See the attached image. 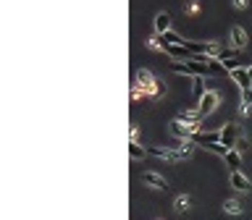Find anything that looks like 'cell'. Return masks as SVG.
I'll list each match as a JSON object with an SVG mask.
<instances>
[{
  "instance_id": "603a6c76",
  "label": "cell",
  "mask_w": 252,
  "mask_h": 220,
  "mask_svg": "<svg viewBox=\"0 0 252 220\" xmlns=\"http://www.w3.org/2000/svg\"><path fill=\"white\" fill-rule=\"evenodd\" d=\"M231 3H234V8H239V11L247 8V0H231Z\"/></svg>"
},
{
  "instance_id": "8992f818",
  "label": "cell",
  "mask_w": 252,
  "mask_h": 220,
  "mask_svg": "<svg viewBox=\"0 0 252 220\" xmlns=\"http://www.w3.org/2000/svg\"><path fill=\"white\" fill-rule=\"evenodd\" d=\"M229 37H231V40H229V47H231V50H236V53H239V50L247 47V40H250V37H247V31H244V27L234 24V27L229 29Z\"/></svg>"
},
{
  "instance_id": "484cf974",
  "label": "cell",
  "mask_w": 252,
  "mask_h": 220,
  "mask_svg": "<svg viewBox=\"0 0 252 220\" xmlns=\"http://www.w3.org/2000/svg\"><path fill=\"white\" fill-rule=\"evenodd\" d=\"M250 76H252V66H250Z\"/></svg>"
},
{
  "instance_id": "d4e9b609",
  "label": "cell",
  "mask_w": 252,
  "mask_h": 220,
  "mask_svg": "<svg viewBox=\"0 0 252 220\" xmlns=\"http://www.w3.org/2000/svg\"><path fill=\"white\" fill-rule=\"evenodd\" d=\"M250 110H252V108H250V105H244V102H242V105H239V113H242V115H247Z\"/></svg>"
},
{
  "instance_id": "5b68a950",
  "label": "cell",
  "mask_w": 252,
  "mask_h": 220,
  "mask_svg": "<svg viewBox=\"0 0 252 220\" xmlns=\"http://www.w3.org/2000/svg\"><path fill=\"white\" fill-rule=\"evenodd\" d=\"M221 144L226 150H236L239 144V124H226L221 128Z\"/></svg>"
},
{
  "instance_id": "ac0fdd59",
  "label": "cell",
  "mask_w": 252,
  "mask_h": 220,
  "mask_svg": "<svg viewBox=\"0 0 252 220\" xmlns=\"http://www.w3.org/2000/svg\"><path fill=\"white\" fill-rule=\"evenodd\" d=\"M147 45H150L152 50H166V40H163V34H155L147 40Z\"/></svg>"
},
{
  "instance_id": "7c38bea8",
  "label": "cell",
  "mask_w": 252,
  "mask_h": 220,
  "mask_svg": "<svg viewBox=\"0 0 252 220\" xmlns=\"http://www.w3.org/2000/svg\"><path fill=\"white\" fill-rule=\"evenodd\" d=\"M171 31V14H158L155 16V34H166Z\"/></svg>"
},
{
  "instance_id": "cb8c5ba5",
  "label": "cell",
  "mask_w": 252,
  "mask_h": 220,
  "mask_svg": "<svg viewBox=\"0 0 252 220\" xmlns=\"http://www.w3.org/2000/svg\"><path fill=\"white\" fill-rule=\"evenodd\" d=\"M132 141H137V144H139V128L137 126H132Z\"/></svg>"
},
{
  "instance_id": "44dd1931",
  "label": "cell",
  "mask_w": 252,
  "mask_h": 220,
  "mask_svg": "<svg viewBox=\"0 0 252 220\" xmlns=\"http://www.w3.org/2000/svg\"><path fill=\"white\" fill-rule=\"evenodd\" d=\"M132 100H134V102H142V100H150V97H147L145 92H142V89L137 87V84H132Z\"/></svg>"
},
{
  "instance_id": "d6986e66",
  "label": "cell",
  "mask_w": 252,
  "mask_h": 220,
  "mask_svg": "<svg viewBox=\"0 0 252 220\" xmlns=\"http://www.w3.org/2000/svg\"><path fill=\"white\" fill-rule=\"evenodd\" d=\"M184 14L197 16L200 14V0H186V3H184Z\"/></svg>"
},
{
  "instance_id": "277c9868",
  "label": "cell",
  "mask_w": 252,
  "mask_h": 220,
  "mask_svg": "<svg viewBox=\"0 0 252 220\" xmlns=\"http://www.w3.org/2000/svg\"><path fill=\"white\" fill-rule=\"evenodd\" d=\"M147 155H152V157H160V160H171V163L186 160L184 152H176V150H171V147H155V144L147 147Z\"/></svg>"
},
{
  "instance_id": "3957f363",
  "label": "cell",
  "mask_w": 252,
  "mask_h": 220,
  "mask_svg": "<svg viewBox=\"0 0 252 220\" xmlns=\"http://www.w3.org/2000/svg\"><path fill=\"white\" fill-rule=\"evenodd\" d=\"M202 118H205V115L200 113V110H189V108H186V110H179V115H176V121H179V124L189 126L195 134L200 131V128H202Z\"/></svg>"
},
{
  "instance_id": "ba28073f",
  "label": "cell",
  "mask_w": 252,
  "mask_h": 220,
  "mask_svg": "<svg viewBox=\"0 0 252 220\" xmlns=\"http://www.w3.org/2000/svg\"><path fill=\"white\" fill-rule=\"evenodd\" d=\"M231 79L239 84V89H242V92H250V89H252V76H250L247 68H236V71H231Z\"/></svg>"
},
{
  "instance_id": "30bf717a",
  "label": "cell",
  "mask_w": 252,
  "mask_h": 220,
  "mask_svg": "<svg viewBox=\"0 0 252 220\" xmlns=\"http://www.w3.org/2000/svg\"><path fill=\"white\" fill-rule=\"evenodd\" d=\"M231 186H234L236 191H250V178L244 176L242 171H231Z\"/></svg>"
},
{
  "instance_id": "e0dca14e",
  "label": "cell",
  "mask_w": 252,
  "mask_h": 220,
  "mask_svg": "<svg viewBox=\"0 0 252 220\" xmlns=\"http://www.w3.org/2000/svg\"><path fill=\"white\" fill-rule=\"evenodd\" d=\"M173 210H176V212H186V210H189V197H184V194H182V197H176Z\"/></svg>"
},
{
  "instance_id": "2e32d148",
  "label": "cell",
  "mask_w": 252,
  "mask_h": 220,
  "mask_svg": "<svg viewBox=\"0 0 252 220\" xmlns=\"http://www.w3.org/2000/svg\"><path fill=\"white\" fill-rule=\"evenodd\" d=\"M223 210L229 212V215H242V212H244V207H242V202H236V199H226Z\"/></svg>"
},
{
  "instance_id": "8fae6325",
  "label": "cell",
  "mask_w": 252,
  "mask_h": 220,
  "mask_svg": "<svg viewBox=\"0 0 252 220\" xmlns=\"http://www.w3.org/2000/svg\"><path fill=\"white\" fill-rule=\"evenodd\" d=\"M171 134H173V139H184V141H189L195 131H192L189 126L179 124V121H173V124H171Z\"/></svg>"
},
{
  "instance_id": "4fadbf2b",
  "label": "cell",
  "mask_w": 252,
  "mask_h": 220,
  "mask_svg": "<svg viewBox=\"0 0 252 220\" xmlns=\"http://www.w3.org/2000/svg\"><path fill=\"white\" fill-rule=\"evenodd\" d=\"M205 92H208V87H205V76H195V79H192V94H195V100H202Z\"/></svg>"
},
{
  "instance_id": "7402d4cb",
  "label": "cell",
  "mask_w": 252,
  "mask_h": 220,
  "mask_svg": "<svg viewBox=\"0 0 252 220\" xmlns=\"http://www.w3.org/2000/svg\"><path fill=\"white\" fill-rule=\"evenodd\" d=\"M242 102L252 108V89H250V92H242Z\"/></svg>"
},
{
  "instance_id": "5bb4252c",
  "label": "cell",
  "mask_w": 252,
  "mask_h": 220,
  "mask_svg": "<svg viewBox=\"0 0 252 220\" xmlns=\"http://www.w3.org/2000/svg\"><path fill=\"white\" fill-rule=\"evenodd\" d=\"M129 157L132 160H145L147 157V147L137 144V141H129Z\"/></svg>"
},
{
  "instance_id": "6da1fadb",
  "label": "cell",
  "mask_w": 252,
  "mask_h": 220,
  "mask_svg": "<svg viewBox=\"0 0 252 220\" xmlns=\"http://www.w3.org/2000/svg\"><path fill=\"white\" fill-rule=\"evenodd\" d=\"M134 84H137L150 100H158V97L163 94V84H158V79L152 76V71H147V68H137V74H134Z\"/></svg>"
},
{
  "instance_id": "7a4b0ae2",
  "label": "cell",
  "mask_w": 252,
  "mask_h": 220,
  "mask_svg": "<svg viewBox=\"0 0 252 220\" xmlns=\"http://www.w3.org/2000/svg\"><path fill=\"white\" fill-rule=\"evenodd\" d=\"M171 71H173V74H186V76L195 79V76L210 74V66H208V63H202V61H186V63H176V61H173Z\"/></svg>"
},
{
  "instance_id": "52a82bcc",
  "label": "cell",
  "mask_w": 252,
  "mask_h": 220,
  "mask_svg": "<svg viewBox=\"0 0 252 220\" xmlns=\"http://www.w3.org/2000/svg\"><path fill=\"white\" fill-rule=\"evenodd\" d=\"M218 102H221V94H218V89H208V92H205V97L200 100V113H202V115L216 113Z\"/></svg>"
},
{
  "instance_id": "ffe728a7",
  "label": "cell",
  "mask_w": 252,
  "mask_h": 220,
  "mask_svg": "<svg viewBox=\"0 0 252 220\" xmlns=\"http://www.w3.org/2000/svg\"><path fill=\"white\" fill-rule=\"evenodd\" d=\"M163 37H166V42H168V45H184V42H186L182 34H176V31H166Z\"/></svg>"
},
{
  "instance_id": "9a60e30c",
  "label": "cell",
  "mask_w": 252,
  "mask_h": 220,
  "mask_svg": "<svg viewBox=\"0 0 252 220\" xmlns=\"http://www.w3.org/2000/svg\"><path fill=\"white\" fill-rule=\"evenodd\" d=\"M226 163H229L231 171H239V165H242V152H239V150H229V155H226Z\"/></svg>"
},
{
  "instance_id": "9c48e42d",
  "label": "cell",
  "mask_w": 252,
  "mask_h": 220,
  "mask_svg": "<svg viewBox=\"0 0 252 220\" xmlns=\"http://www.w3.org/2000/svg\"><path fill=\"white\" fill-rule=\"evenodd\" d=\"M142 181H145V184H150L152 189H160V191L168 189V181L160 176V173H155V171H145V173H142Z\"/></svg>"
}]
</instances>
